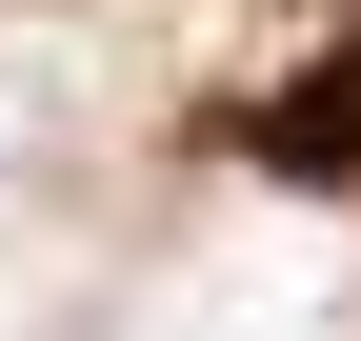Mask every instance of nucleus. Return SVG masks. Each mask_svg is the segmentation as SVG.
Segmentation results:
<instances>
[{"mask_svg": "<svg viewBox=\"0 0 361 341\" xmlns=\"http://www.w3.org/2000/svg\"><path fill=\"white\" fill-rule=\"evenodd\" d=\"M261 181H361V20H322V61L301 80H261Z\"/></svg>", "mask_w": 361, "mask_h": 341, "instance_id": "obj_1", "label": "nucleus"}]
</instances>
